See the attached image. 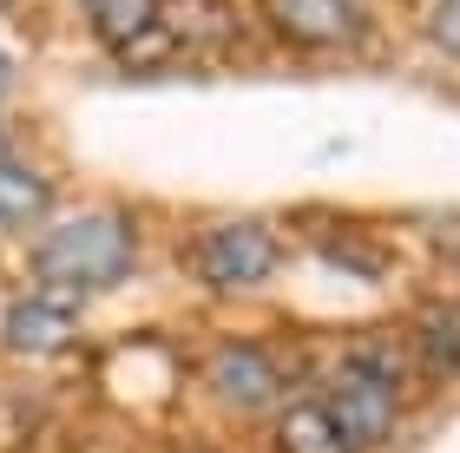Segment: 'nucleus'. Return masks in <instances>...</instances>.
<instances>
[{"mask_svg":"<svg viewBox=\"0 0 460 453\" xmlns=\"http://www.w3.org/2000/svg\"><path fill=\"white\" fill-rule=\"evenodd\" d=\"M316 395L336 414V427L355 440V453H388L408 434V414H414V368H408L402 335L394 328L349 335L342 355H329Z\"/></svg>","mask_w":460,"mask_h":453,"instance_id":"f257e3e1","label":"nucleus"},{"mask_svg":"<svg viewBox=\"0 0 460 453\" xmlns=\"http://www.w3.org/2000/svg\"><path fill=\"white\" fill-rule=\"evenodd\" d=\"M138 217L119 211V204H93V211H73V217H53L47 231L33 237L27 250V270L40 290H59L73 302L86 296H112L138 276Z\"/></svg>","mask_w":460,"mask_h":453,"instance_id":"f03ea898","label":"nucleus"},{"mask_svg":"<svg viewBox=\"0 0 460 453\" xmlns=\"http://www.w3.org/2000/svg\"><path fill=\"white\" fill-rule=\"evenodd\" d=\"M178 263H184V276H191L198 290H211V296H257L283 276L289 243L270 217H217V223H204V231H191Z\"/></svg>","mask_w":460,"mask_h":453,"instance_id":"7ed1b4c3","label":"nucleus"},{"mask_svg":"<svg viewBox=\"0 0 460 453\" xmlns=\"http://www.w3.org/2000/svg\"><path fill=\"white\" fill-rule=\"evenodd\" d=\"M198 375L211 388V401L237 421H270L289 395H303L296 355H289L277 335H217L204 348Z\"/></svg>","mask_w":460,"mask_h":453,"instance_id":"20e7f679","label":"nucleus"},{"mask_svg":"<svg viewBox=\"0 0 460 453\" xmlns=\"http://www.w3.org/2000/svg\"><path fill=\"white\" fill-rule=\"evenodd\" d=\"M257 27L289 53H362L375 39L368 0H257Z\"/></svg>","mask_w":460,"mask_h":453,"instance_id":"39448f33","label":"nucleus"},{"mask_svg":"<svg viewBox=\"0 0 460 453\" xmlns=\"http://www.w3.org/2000/svg\"><path fill=\"white\" fill-rule=\"evenodd\" d=\"M394 335L408 348L414 388H460V296H421Z\"/></svg>","mask_w":460,"mask_h":453,"instance_id":"423d86ee","label":"nucleus"},{"mask_svg":"<svg viewBox=\"0 0 460 453\" xmlns=\"http://www.w3.org/2000/svg\"><path fill=\"white\" fill-rule=\"evenodd\" d=\"M0 342H7L13 355H66L79 342V302L27 283L20 296L0 302Z\"/></svg>","mask_w":460,"mask_h":453,"instance_id":"0eeeda50","label":"nucleus"},{"mask_svg":"<svg viewBox=\"0 0 460 453\" xmlns=\"http://www.w3.org/2000/svg\"><path fill=\"white\" fill-rule=\"evenodd\" d=\"M303 243L316 250V263H329V270H342L355 283H382L394 270V250L368 231V223H355V217H316L303 231Z\"/></svg>","mask_w":460,"mask_h":453,"instance_id":"6e6552de","label":"nucleus"},{"mask_svg":"<svg viewBox=\"0 0 460 453\" xmlns=\"http://www.w3.org/2000/svg\"><path fill=\"white\" fill-rule=\"evenodd\" d=\"M93 39L119 59H138L152 39L172 33V0H79Z\"/></svg>","mask_w":460,"mask_h":453,"instance_id":"1a4fd4ad","label":"nucleus"},{"mask_svg":"<svg viewBox=\"0 0 460 453\" xmlns=\"http://www.w3.org/2000/svg\"><path fill=\"white\" fill-rule=\"evenodd\" d=\"M59 211V191L53 178L27 158H0V243L13 237H40Z\"/></svg>","mask_w":460,"mask_h":453,"instance_id":"9d476101","label":"nucleus"},{"mask_svg":"<svg viewBox=\"0 0 460 453\" xmlns=\"http://www.w3.org/2000/svg\"><path fill=\"white\" fill-rule=\"evenodd\" d=\"M270 453H355V440L336 427L316 388H303L270 414Z\"/></svg>","mask_w":460,"mask_h":453,"instance_id":"9b49d317","label":"nucleus"},{"mask_svg":"<svg viewBox=\"0 0 460 453\" xmlns=\"http://www.w3.org/2000/svg\"><path fill=\"white\" fill-rule=\"evenodd\" d=\"M421 39H428V53L441 59V66L460 73V0H428V13H421Z\"/></svg>","mask_w":460,"mask_h":453,"instance_id":"f8f14e48","label":"nucleus"},{"mask_svg":"<svg viewBox=\"0 0 460 453\" xmlns=\"http://www.w3.org/2000/svg\"><path fill=\"white\" fill-rule=\"evenodd\" d=\"M13 86H20V59H13L7 47H0V106L13 99Z\"/></svg>","mask_w":460,"mask_h":453,"instance_id":"ddd939ff","label":"nucleus"},{"mask_svg":"<svg viewBox=\"0 0 460 453\" xmlns=\"http://www.w3.org/2000/svg\"><path fill=\"white\" fill-rule=\"evenodd\" d=\"M184 453H217V447H184Z\"/></svg>","mask_w":460,"mask_h":453,"instance_id":"4468645a","label":"nucleus"}]
</instances>
